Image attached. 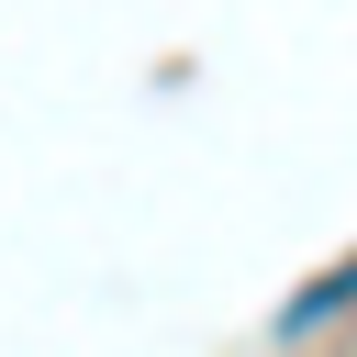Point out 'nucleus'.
<instances>
[{"mask_svg": "<svg viewBox=\"0 0 357 357\" xmlns=\"http://www.w3.org/2000/svg\"><path fill=\"white\" fill-rule=\"evenodd\" d=\"M346 301H357V257H346V268H324V279L279 312V335H312V324H324V312H346Z\"/></svg>", "mask_w": 357, "mask_h": 357, "instance_id": "f257e3e1", "label": "nucleus"}]
</instances>
